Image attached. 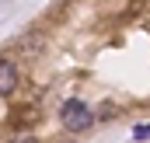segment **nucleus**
Listing matches in <instances>:
<instances>
[{
    "instance_id": "f03ea898",
    "label": "nucleus",
    "mask_w": 150,
    "mask_h": 143,
    "mask_svg": "<svg viewBox=\"0 0 150 143\" xmlns=\"http://www.w3.org/2000/svg\"><path fill=\"white\" fill-rule=\"evenodd\" d=\"M14 87H18V67L11 59H0V98L11 94Z\"/></svg>"
},
{
    "instance_id": "f257e3e1",
    "label": "nucleus",
    "mask_w": 150,
    "mask_h": 143,
    "mask_svg": "<svg viewBox=\"0 0 150 143\" xmlns=\"http://www.w3.org/2000/svg\"><path fill=\"white\" fill-rule=\"evenodd\" d=\"M59 115H63V126H67V129H74V133L91 129V122H94L91 108L84 105V101H67V105L59 108Z\"/></svg>"
},
{
    "instance_id": "20e7f679",
    "label": "nucleus",
    "mask_w": 150,
    "mask_h": 143,
    "mask_svg": "<svg viewBox=\"0 0 150 143\" xmlns=\"http://www.w3.org/2000/svg\"><path fill=\"white\" fill-rule=\"evenodd\" d=\"M14 143H38V140H32V136H18Z\"/></svg>"
},
{
    "instance_id": "7ed1b4c3",
    "label": "nucleus",
    "mask_w": 150,
    "mask_h": 143,
    "mask_svg": "<svg viewBox=\"0 0 150 143\" xmlns=\"http://www.w3.org/2000/svg\"><path fill=\"white\" fill-rule=\"evenodd\" d=\"M133 136H136V140H150V126H136Z\"/></svg>"
}]
</instances>
